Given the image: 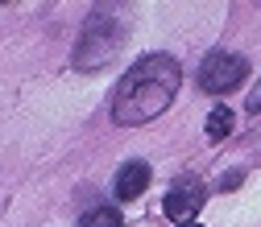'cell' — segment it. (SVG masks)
<instances>
[{"label":"cell","instance_id":"6da1fadb","mask_svg":"<svg viewBox=\"0 0 261 227\" xmlns=\"http://www.w3.org/2000/svg\"><path fill=\"white\" fill-rule=\"evenodd\" d=\"M178 83H182V67L170 54H145V58H137L133 67L124 71V79H120V87L112 95V120L124 124V128L149 124L153 116H162L174 104Z\"/></svg>","mask_w":261,"mask_h":227},{"label":"cell","instance_id":"7a4b0ae2","mask_svg":"<svg viewBox=\"0 0 261 227\" xmlns=\"http://www.w3.org/2000/svg\"><path fill=\"white\" fill-rule=\"evenodd\" d=\"M124 34H128L124 21H116L108 9L91 13L87 25H83V34H79V42H75V71L108 67V62L116 58V50H120V42H124Z\"/></svg>","mask_w":261,"mask_h":227},{"label":"cell","instance_id":"3957f363","mask_svg":"<svg viewBox=\"0 0 261 227\" xmlns=\"http://www.w3.org/2000/svg\"><path fill=\"white\" fill-rule=\"evenodd\" d=\"M245 75H249V62H245L241 54H224V50H216V54L203 58V67H199V87H203L207 95H224V91L241 87Z\"/></svg>","mask_w":261,"mask_h":227},{"label":"cell","instance_id":"277c9868","mask_svg":"<svg viewBox=\"0 0 261 227\" xmlns=\"http://www.w3.org/2000/svg\"><path fill=\"white\" fill-rule=\"evenodd\" d=\"M199 207H203V186H199V182H182V186H174L166 199H162L166 219H174V223H182V227L199 215Z\"/></svg>","mask_w":261,"mask_h":227},{"label":"cell","instance_id":"5b68a950","mask_svg":"<svg viewBox=\"0 0 261 227\" xmlns=\"http://www.w3.org/2000/svg\"><path fill=\"white\" fill-rule=\"evenodd\" d=\"M149 190V166L145 161H124L120 174H116V199L120 203H133Z\"/></svg>","mask_w":261,"mask_h":227},{"label":"cell","instance_id":"8992f818","mask_svg":"<svg viewBox=\"0 0 261 227\" xmlns=\"http://www.w3.org/2000/svg\"><path fill=\"white\" fill-rule=\"evenodd\" d=\"M124 219H120V211L116 207H91L83 219H79V227H120Z\"/></svg>","mask_w":261,"mask_h":227},{"label":"cell","instance_id":"52a82bcc","mask_svg":"<svg viewBox=\"0 0 261 227\" xmlns=\"http://www.w3.org/2000/svg\"><path fill=\"white\" fill-rule=\"evenodd\" d=\"M228 133H232V112H228V108H216V112L207 116V137L220 141V137H228Z\"/></svg>","mask_w":261,"mask_h":227},{"label":"cell","instance_id":"ba28073f","mask_svg":"<svg viewBox=\"0 0 261 227\" xmlns=\"http://www.w3.org/2000/svg\"><path fill=\"white\" fill-rule=\"evenodd\" d=\"M249 112H261V83H257V91H249Z\"/></svg>","mask_w":261,"mask_h":227},{"label":"cell","instance_id":"9c48e42d","mask_svg":"<svg viewBox=\"0 0 261 227\" xmlns=\"http://www.w3.org/2000/svg\"><path fill=\"white\" fill-rule=\"evenodd\" d=\"M232 186H241V174H237V170H232V174H228V178L220 182V190H232Z\"/></svg>","mask_w":261,"mask_h":227},{"label":"cell","instance_id":"30bf717a","mask_svg":"<svg viewBox=\"0 0 261 227\" xmlns=\"http://www.w3.org/2000/svg\"><path fill=\"white\" fill-rule=\"evenodd\" d=\"M187 227H199V223H187Z\"/></svg>","mask_w":261,"mask_h":227}]
</instances>
